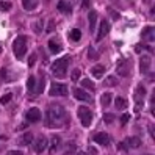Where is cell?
<instances>
[{"label":"cell","mask_w":155,"mask_h":155,"mask_svg":"<svg viewBox=\"0 0 155 155\" xmlns=\"http://www.w3.org/2000/svg\"><path fill=\"white\" fill-rule=\"evenodd\" d=\"M66 110L64 107L60 104H52L47 108V119H45V125L47 127H58L63 124V121L66 119Z\"/></svg>","instance_id":"1"},{"label":"cell","mask_w":155,"mask_h":155,"mask_svg":"<svg viewBox=\"0 0 155 155\" xmlns=\"http://www.w3.org/2000/svg\"><path fill=\"white\" fill-rule=\"evenodd\" d=\"M13 52L17 60H22L27 52V36H17L13 42Z\"/></svg>","instance_id":"2"},{"label":"cell","mask_w":155,"mask_h":155,"mask_svg":"<svg viewBox=\"0 0 155 155\" xmlns=\"http://www.w3.org/2000/svg\"><path fill=\"white\" fill-rule=\"evenodd\" d=\"M52 72H53V75L58 77V78L64 77L66 72H68V58L57 60V61L52 64Z\"/></svg>","instance_id":"3"},{"label":"cell","mask_w":155,"mask_h":155,"mask_svg":"<svg viewBox=\"0 0 155 155\" xmlns=\"http://www.w3.org/2000/svg\"><path fill=\"white\" fill-rule=\"evenodd\" d=\"M78 119L83 127H89L93 122V111L86 107H80L78 108Z\"/></svg>","instance_id":"4"},{"label":"cell","mask_w":155,"mask_h":155,"mask_svg":"<svg viewBox=\"0 0 155 155\" xmlns=\"http://www.w3.org/2000/svg\"><path fill=\"white\" fill-rule=\"evenodd\" d=\"M49 94H50V96H53V97H57V96H63V97H66V96L69 94L68 85H64V83H52Z\"/></svg>","instance_id":"5"},{"label":"cell","mask_w":155,"mask_h":155,"mask_svg":"<svg viewBox=\"0 0 155 155\" xmlns=\"http://www.w3.org/2000/svg\"><path fill=\"white\" fill-rule=\"evenodd\" d=\"M41 117H42L41 110H39V108H36V107L30 108V110L27 111V121H30V122H39Z\"/></svg>","instance_id":"6"},{"label":"cell","mask_w":155,"mask_h":155,"mask_svg":"<svg viewBox=\"0 0 155 155\" xmlns=\"http://www.w3.org/2000/svg\"><path fill=\"white\" fill-rule=\"evenodd\" d=\"M74 97L77 100H81V102H93V97H91V94H88L86 91L80 89V88H75L74 89Z\"/></svg>","instance_id":"7"},{"label":"cell","mask_w":155,"mask_h":155,"mask_svg":"<svg viewBox=\"0 0 155 155\" xmlns=\"http://www.w3.org/2000/svg\"><path fill=\"white\" fill-rule=\"evenodd\" d=\"M47 146H49V152L50 153H55L58 149H61V138H60L58 135H53Z\"/></svg>","instance_id":"8"},{"label":"cell","mask_w":155,"mask_h":155,"mask_svg":"<svg viewBox=\"0 0 155 155\" xmlns=\"http://www.w3.org/2000/svg\"><path fill=\"white\" fill-rule=\"evenodd\" d=\"M110 33V24H108V21H102L99 25V33H97V41L104 39L105 36Z\"/></svg>","instance_id":"9"},{"label":"cell","mask_w":155,"mask_h":155,"mask_svg":"<svg viewBox=\"0 0 155 155\" xmlns=\"http://www.w3.org/2000/svg\"><path fill=\"white\" fill-rule=\"evenodd\" d=\"M94 141L99 146H108V143H110V136H108V133H105V132H99V133L94 135Z\"/></svg>","instance_id":"10"},{"label":"cell","mask_w":155,"mask_h":155,"mask_svg":"<svg viewBox=\"0 0 155 155\" xmlns=\"http://www.w3.org/2000/svg\"><path fill=\"white\" fill-rule=\"evenodd\" d=\"M47 144H49V141L45 140L44 136H39V138L36 140V143H35V152L36 153H42L44 149L47 147Z\"/></svg>","instance_id":"11"},{"label":"cell","mask_w":155,"mask_h":155,"mask_svg":"<svg viewBox=\"0 0 155 155\" xmlns=\"http://www.w3.org/2000/svg\"><path fill=\"white\" fill-rule=\"evenodd\" d=\"M57 8H58V11L66 13V14H69V13L72 11V5L68 2V0H60L58 5H57Z\"/></svg>","instance_id":"12"},{"label":"cell","mask_w":155,"mask_h":155,"mask_svg":"<svg viewBox=\"0 0 155 155\" xmlns=\"http://www.w3.org/2000/svg\"><path fill=\"white\" fill-rule=\"evenodd\" d=\"M31 141H33V135L30 132H27V133H24L22 136L17 138V144H19V146H28Z\"/></svg>","instance_id":"13"},{"label":"cell","mask_w":155,"mask_h":155,"mask_svg":"<svg viewBox=\"0 0 155 155\" xmlns=\"http://www.w3.org/2000/svg\"><path fill=\"white\" fill-rule=\"evenodd\" d=\"M125 144L129 146L130 149H136L141 146V140L138 138V136H129V138L125 140Z\"/></svg>","instance_id":"14"},{"label":"cell","mask_w":155,"mask_h":155,"mask_svg":"<svg viewBox=\"0 0 155 155\" xmlns=\"http://www.w3.org/2000/svg\"><path fill=\"white\" fill-rule=\"evenodd\" d=\"M143 41H153V27H146L141 31Z\"/></svg>","instance_id":"15"},{"label":"cell","mask_w":155,"mask_h":155,"mask_svg":"<svg viewBox=\"0 0 155 155\" xmlns=\"http://www.w3.org/2000/svg\"><path fill=\"white\" fill-rule=\"evenodd\" d=\"M91 74H93V77H96V78H102L104 74H105V66L104 64L94 66L93 69H91Z\"/></svg>","instance_id":"16"},{"label":"cell","mask_w":155,"mask_h":155,"mask_svg":"<svg viewBox=\"0 0 155 155\" xmlns=\"http://www.w3.org/2000/svg\"><path fill=\"white\" fill-rule=\"evenodd\" d=\"M88 21H89V31H94L96 30V22H97V13L96 11H89Z\"/></svg>","instance_id":"17"},{"label":"cell","mask_w":155,"mask_h":155,"mask_svg":"<svg viewBox=\"0 0 155 155\" xmlns=\"http://www.w3.org/2000/svg\"><path fill=\"white\" fill-rule=\"evenodd\" d=\"M149 66H150V58L147 55H143L141 60H140V69H141V72H147Z\"/></svg>","instance_id":"18"},{"label":"cell","mask_w":155,"mask_h":155,"mask_svg":"<svg viewBox=\"0 0 155 155\" xmlns=\"http://www.w3.org/2000/svg\"><path fill=\"white\" fill-rule=\"evenodd\" d=\"M22 6L27 11H33L38 6V0H22Z\"/></svg>","instance_id":"19"},{"label":"cell","mask_w":155,"mask_h":155,"mask_svg":"<svg viewBox=\"0 0 155 155\" xmlns=\"http://www.w3.org/2000/svg\"><path fill=\"white\" fill-rule=\"evenodd\" d=\"M117 74L124 75V77L130 75V68H129V64H127V63H119V66H117Z\"/></svg>","instance_id":"20"},{"label":"cell","mask_w":155,"mask_h":155,"mask_svg":"<svg viewBox=\"0 0 155 155\" xmlns=\"http://www.w3.org/2000/svg\"><path fill=\"white\" fill-rule=\"evenodd\" d=\"M111 100H113L111 93H104L102 96H100V104H102V107H108L111 104Z\"/></svg>","instance_id":"21"},{"label":"cell","mask_w":155,"mask_h":155,"mask_svg":"<svg viewBox=\"0 0 155 155\" xmlns=\"http://www.w3.org/2000/svg\"><path fill=\"white\" fill-rule=\"evenodd\" d=\"M49 50H50L52 53H58V52H61V45H60L55 39H50V41H49Z\"/></svg>","instance_id":"22"},{"label":"cell","mask_w":155,"mask_h":155,"mask_svg":"<svg viewBox=\"0 0 155 155\" xmlns=\"http://www.w3.org/2000/svg\"><path fill=\"white\" fill-rule=\"evenodd\" d=\"M114 107L117 110H124V108H127V100L124 97H116L114 99Z\"/></svg>","instance_id":"23"},{"label":"cell","mask_w":155,"mask_h":155,"mask_svg":"<svg viewBox=\"0 0 155 155\" xmlns=\"http://www.w3.org/2000/svg\"><path fill=\"white\" fill-rule=\"evenodd\" d=\"M31 30L36 33V35H41L42 33V22L41 21H35L31 24Z\"/></svg>","instance_id":"24"},{"label":"cell","mask_w":155,"mask_h":155,"mask_svg":"<svg viewBox=\"0 0 155 155\" xmlns=\"http://www.w3.org/2000/svg\"><path fill=\"white\" fill-rule=\"evenodd\" d=\"M117 83H119V80H117L116 77H113V75L105 78V86H116Z\"/></svg>","instance_id":"25"},{"label":"cell","mask_w":155,"mask_h":155,"mask_svg":"<svg viewBox=\"0 0 155 155\" xmlns=\"http://www.w3.org/2000/svg\"><path fill=\"white\" fill-rule=\"evenodd\" d=\"M80 38H81V31H80L78 28H74V30L71 31V39L74 41V42L80 41Z\"/></svg>","instance_id":"26"},{"label":"cell","mask_w":155,"mask_h":155,"mask_svg":"<svg viewBox=\"0 0 155 155\" xmlns=\"http://www.w3.org/2000/svg\"><path fill=\"white\" fill-rule=\"evenodd\" d=\"M35 86H36V77L30 75L28 81H27V88H28V91H35Z\"/></svg>","instance_id":"27"},{"label":"cell","mask_w":155,"mask_h":155,"mask_svg":"<svg viewBox=\"0 0 155 155\" xmlns=\"http://www.w3.org/2000/svg\"><path fill=\"white\" fill-rule=\"evenodd\" d=\"M81 86L86 88V89H91V91L94 89V83H93L89 78H83V80H81Z\"/></svg>","instance_id":"28"},{"label":"cell","mask_w":155,"mask_h":155,"mask_svg":"<svg viewBox=\"0 0 155 155\" xmlns=\"http://www.w3.org/2000/svg\"><path fill=\"white\" fill-rule=\"evenodd\" d=\"M75 150H77V146H75L74 143H72V141L66 144V153H68V155H72Z\"/></svg>","instance_id":"29"},{"label":"cell","mask_w":155,"mask_h":155,"mask_svg":"<svg viewBox=\"0 0 155 155\" xmlns=\"http://www.w3.org/2000/svg\"><path fill=\"white\" fill-rule=\"evenodd\" d=\"M71 80H72V81H78V80H80V69H74V71H72Z\"/></svg>","instance_id":"30"},{"label":"cell","mask_w":155,"mask_h":155,"mask_svg":"<svg viewBox=\"0 0 155 155\" xmlns=\"http://www.w3.org/2000/svg\"><path fill=\"white\" fill-rule=\"evenodd\" d=\"M11 99H13V94H11V93H8V94H5V96L0 97V104H8Z\"/></svg>","instance_id":"31"},{"label":"cell","mask_w":155,"mask_h":155,"mask_svg":"<svg viewBox=\"0 0 155 155\" xmlns=\"http://www.w3.org/2000/svg\"><path fill=\"white\" fill-rule=\"evenodd\" d=\"M88 57H89V60H97L99 55H97V52H96L93 47H89V49H88Z\"/></svg>","instance_id":"32"},{"label":"cell","mask_w":155,"mask_h":155,"mask_svg":"<svg viewBox=\"0 0 155 155\" xmlns=\"http://www.w3.org/2000/svg\"><path fill=\"white\" fill-rule=\"evenodd\" d=\"M104 121H105V124H111L114 121V114H111V113L104 114Z\"/></svg>","instance_id":"33"},{"label":"cell","mask_w":155,"mask_h":155,"mask_svg":"<svg viewBox=\"0 0 155 155\" xmlns=\"http://www.w3.org/2000/svg\"><path fill=\"white\" fill-rule=\"evenodd\" d=\"M11 10V3L10 2H0V11H8Z\"/></svg>","instance_id":"34"},{"label":"cell","mask_w":155,"mask_h":155,"mask_svg":"<svg viewBox=\"0 0 155 155\" xmlns=\"http://www.w3.org/2000/svg\"><path fill=\"white\" fill-rule=\"evenodd\" d=\"M53 30H55V22L50 21V22L47 24V28H45V31H47V33H52Z\"/></svg>","instance_id":"35"},{"label":"cell","mask_w":155,"mask_h":155,"mask_svg":"<svg viewBox=\"0 0 155 155\" xmlns=\"http://www.w3.org/2000/svg\"><path fill=\"white\" fill-rule=\"evenodd\" d=\"M35 63H36V53H31L30 58H28V66L33 68V66H35Z\"/></svg>","instance_id":"36"},{"label":"cell","mask_w":155,"mask_h":155,"mask_svg":"<svg viewBox=\"0 0 155 155\" xmlns=\"http://www.w3.org/2000/svg\"><path fill=\"white\" fill-rule=\"evenodd\" d=\"M136 94H138V97H143V96L146 94V89H144V86H143V85H140V86H138V91H136Z\"/></svg>","instance_id":"37"},{"label":"cell","mask_w":155,"mask_h":155,"mask_svg":"<svg viewBox=\"0 0 155 155\" xmlns=\"http://www.w3.org/2000/svg\"><path fill=\"white\" fill-rule=\"evenodd\" d=\"M108 11L111 13V16H113V21H119V13H116V11H113L111 8H110V10H108Z\"/></svg>","instance_id":"38"},{"label":"cell","mask_w":155,"mask_h":155,"mask_svg":"<svg viewBox=\"0 0 155 155\" xmlns=\"http://www.w3.org/2000/svg\"><path fill=\"white\" fill-rule=\"evenodd\" d=\"M44 91V78L39 80V86H38V93H42Z\"/></svg>","instance_id":"39"},{"label":"cell","mask_w":155,"mask_h":155,"mask_svg":"<svg viewBox=\"0 0 155 155\" xmlns=\"http://www.w3.org/2000/svg\"><path fill=\"white\" fill-rule=\"evenodd\" d=\"M129 116H130V114H127V113H125V114H122V116H121V122H122V124L129 122Z\"/></svg>","instance_id":"40"},{"label":"cell","mask_w":155,"mask_h":155,"mask_svg":"<svg viewBox=\"0 0 155 155\" xmlns=\"http://www.w3.org/2000/svg\"><path fill=\"white\" fill-rule=\"evenodd\" d=\"M6 155H22V153H21L19 150H11V152H8Z\"/></svg>","instance_id":"41"},{"label":"cell","mask_w":155,"mask_h":155,"mask_svg":"<svg viewBox=\"0 0 155 155\" xmlns=\"http://www.w3.org/2000/svg\"><path fill=\"white\" fill-rule=\"evenodd\" d=\"M89 155H97V150L94 147H89Z\"/></svg>","instance_id":"42"},{"label":"cell","mask_w":155,"mask_h":155,"mask_svg":"<svg viewBox=\"0 0 155 155\" xmlns=\"http://www.w3.org/2000/svg\"><path fill=\"white\" fill-rule=\"evenodd\" d=\"M83 8H88L89 6V0H83V5H81Z\"/></svg>","instance_id":"43"},{"label":"cell","mask_w":155,"mask_h":155,"mask_svg":"<svg viewBox=\"0 0 155 155\" xmlns=\"http://www.w3.org/2000/svg\"><path fill=\"white\" fill-rule=\"evenodd\" d=\"M149 133H150V136H152V138H153V127H152V125L149 127Z\"/></svg>","instance_id":"44"},{"label":"cell","mask_w":155,"mask_h":155,"mask_svg":"<svg viewBox=\"0 0 155 155\" xmlns=\"http://www.w3.org/2000/svg\"><path fill=\"white\" fill-rule=\"evenodd\" d=\"M77 155H88L86 152H77Z\"/></svg>","instance_id":"45"},{"label":"cell","mask_w":155,"mask_h":155,"mask_svg":"<svg viewBox=\"0 0 155 155\" xmlns=\"http://www.w3.org/2000/svg\"><path fill=\"white\" fill-rule=\"evenodd\" d=\"M144 2H146V3H147V5H149V3H152V0H144Z\"/></svg>","instance_id":"46"},{"label":"cell","mask_w":155,"mask_h":155,"mask_svg":"<svg viewBox=\"0 0 155 155\" xmlns=\"http://www.w3.org/2000/svg\"><path fill=\"white\" fill-rule=\"evenodd\" d=\"M143 155H152V153H143Z\"/></svg>","instance_id":"47"}]
</instances>
